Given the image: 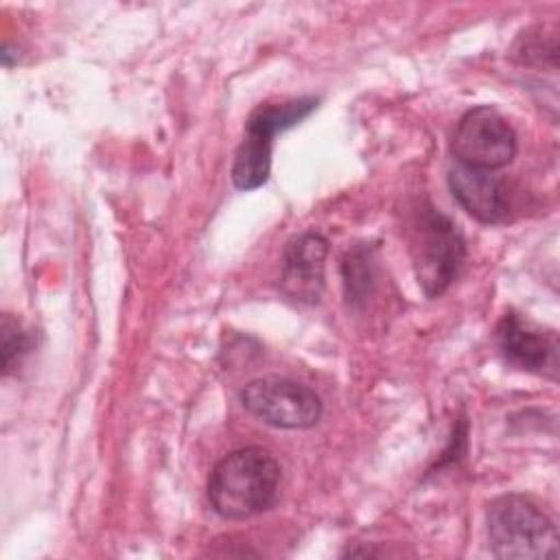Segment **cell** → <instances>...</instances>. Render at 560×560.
<instances>
[{
    "label": "cell",
    "mask_w": 560,
    "mask_h": 560,
    "mask_svg": "<svg viewBox=\"0 0 560 560\" xmlns=\"http://www.w3.org/2000/svg\"><path fill=\"white\" fill-rule=\"evenodd\" d=\"M413 252L416 276L422 291L427 298H438L457 278L466 258V243L446 214L424 208L416 228Z\"/></svg>",
    "instance_id": "obj_4"
},
{
    "label": "cell",
    "mask_w": 560,
    "mask_h": 560,
    "mask_svg": "<svg viewBox=\"0 0 560 560\" xmlns=\"http://www.w3.org/2000/svg\"><path fill=\"white\" fill-rule=\"evenodd\" d=\"M488 545L497 558L542 560L558 556V529L547 512L525 494H501L486 510Z\"/></svg>",
    "instance_id": "obj_2"
},
{
    "label": "cell",
    "mask_w": 560,
    "mask_h": 560,
    "mask_svg": "<svg viewBox=\"0 0 560 560\" xmlns=\"http://www.w3.org/2000/svg\"><path fill=\"white\" fill-rule=\"evenodd\" d=\"M448 186L455 201L481 223H499L508 214L503 184L492 171L455 164L448 171Z\"/></svg>",
    "instance_id": "obj_9"
},
{
    "label": "cell",
    "mask_w": 560,
    "mask_h": 560,
    "mask_svg": "<svg viewBox=\"0 0 560 560\" xmlns=\"http://www.w3.org/2000/svg\"><path fill=\"white\" fill-rule=\"evenodd\" d=\"M343 284L346 295L352 302H361L368 298L372 289V260L370 254L359 247L346 254L343 258Z\"/></svg>",
    "instance_id": "obj_11"
},
{
    "label": "cell",
    "mask_w": 560,
    "mask_h": 560,
    "mask_svg": "<svg viewBox=\"0 0 560 560\" xmlns=\"http://www.w3.org/2000/svg\"><path fill=\"white\" fill-rule=\"evenodd\" d=\"M31 335L22 328V324L4 313L0 324V357L4 376H9L15 365H20V361L31 352Z\"/></svg>",
    "instance_id": "obj_10"
},
{
    "label": "cell",
    "mask_w": 560,
    "mask_h": 560,
    "mask_svg": "<svg viewBox=\"0 0 560 560\" xmlns=\"http://www.w3.org/2000/svg\"><path fill=\"white\" fill-rule=\"evenodd\" d=\"M317 103L319 98L315 96H302L284 103H265L252 112L230 171L232 184L238 190H254L267 182L273 136L295 127L317 107Z\"/></svg>",
    "instance_id": "obj_3"
},
{
    "label": "cell",
    "mask_w": 560,
    "mask_h": 560,
    "mask_svg": "<svg viewBox=\"0 0 560 560\" xmlns=\"http://www.w3.org/2000/svg\"><path fill=\"white\" fill-rule=\"evenodd\" d=\"M328 241L319 232H302L284 247L280 291L298 304H315L324 293Z\"/></svg>",
    "instance_id": "obj_7"
},
{
    "label": "cell",
    "mask_w": 560,
    "mask_h": 560,
    "mask_svg": "<svg viewBox=\"0 0 560 560\" xmlns=\"http://www.w3.org/2000/svg\"><path fill=\"white\" fill-rule=\"evenodd\" d=\"M280 464L260 446L221 457L208 477V501L225 521H245L267 512L278 499Z\"/></svg>",
    "instance_id": "obj_1"
},
{
    "label": "cell",
    "mask_w": 560,
    "mask_h": 560,
    "mask_svg": "<svg viewBox=\"0 0 560 560\" xmlns=\"http://www.w3.org/2000/svg\"><path fill=\"white\" fill-rule=\"evenodd\" d=\"M247 413L276 429H311L322 420V398L304 383L284 376H260L241 389Z\"/></svg>",
    "instance_id": "obj_5"
},
{
    "label": "cell",
    "mask_w": 560,
    "mask_h": 560,
    "mask_svg": "<svg viewBox=\"0 0 560 560\" xmlns=\"http://www.w3.org/2000/svg\"><path fill=\"white\" fill-rule=\"evenodd\" d=\"M497 343L508 363L536 372L556 376L558 370V339L556 332H542L518 313L510 311L501 317L497 326Z\"/></svg>",
    "instance_id": "obj_8"
},
{
    "label": "cell",
    "mask_w": 560,
    "mask_h": 560,
    "mask_svg": "<svg viewBox=\"0 0 560 560\" xmlns=\"http://www.w3.org/2000/svg\"><path fill=\"white\" fill-rule=\"evenodd\" d=\"M451 151L457 164L481 171H497L514 160L516 133L494 107L479 105L459 118Z\"/></svg>",
    "instance_id": "obj_6"
}]
</instances>
